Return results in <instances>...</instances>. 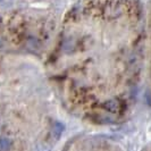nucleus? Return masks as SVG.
<instances>
[{
    "label": "nucleus",
    "mask_w": 151,
    "mask_h": 151,
    "mask_svg": "<svg viewBox=\"0 0 151 151\" xmlns=\"http://www.w3.org/2000/svg\"><path fill=\"white\" fill-rule=\"evenodd\" d=\"M2 47H4V42H2V40H1V39H0V49H1V48H2Z\"/></svg>",
    "instance_id": "nucleus-5"
},
{
    "label": "nucleus",
    "mask_w": 151,
    "mask_h": 151,
    "mask_svg": "<svg viewBox=\"0 0 151 151\" xmlns=\"http://www.w3.org/2000/svg\"><path fill=\"white\" fill-rule=\"evenodd\" d=\"M12 147V141L7 137H1L0 139V151H7Z\"/></svg>",
    "instance_id": "nucleus-3"
},
{
    "label": "nucleus",
    "mask_w": 151,
    "mask_h": 151,
    "mask_svg": "<svg viewBox=\"0 0 151 151\" xmlns=\"http://www.w3.org/2000/svg\"><path fill=\"white\" fill-rule=\"evenodd\" d=\"M65 131V125L59 121H55L51 125V131H50V134L52 136V139L55 141H58L61 137L63 133Z\"/></svg>",
    "instance_id": "nucleus-1"
},
{
    "label": "nucleus",
    "mask_w": 151,
    "mask_h": 151,
    "mask_svg": "<svg viewBox=\"0 0 151 151\" xmlns=\"http://www.w3.org/2000/svg\"><path fill=\"white\" fill-rule=\"evenodd\" d=\"M104 108L109 113H116L118 110V104L116 100H108L104 104Z\"/></svg>",
    "instance_id": "nucleus-2"
},
{
    "label": "nucleus",
    "mask_w": 151,
    "mask_h": 151,
    "mask_svg": "<svg viewBox=\"0 0 151 151\" xmlns=\"http://www.w3.org/2000/svg\"><path fill=\"white\" fill-rule=\"evenodd\" d=\"M35 151H51V149H50V147H49L48 144L41 143V142H40V143L37 144Z\"/></svg>",
    "instance_id": "nucleus-4"
}]
</instances>
